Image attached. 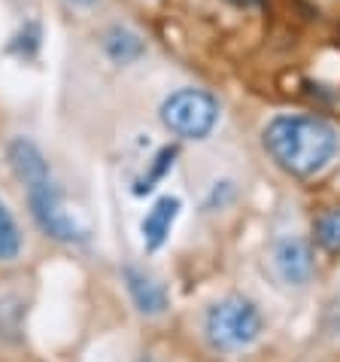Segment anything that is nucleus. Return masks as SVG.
I'll list each match as a JSON object with an SVG mask.
<instances>
[{
  "mask_svg": "<svg viewBox=\"0 0 340 362\" xmlns=\"http://www.w3.org/2000/svg\"><path fill=\"white\" fill-rule=\"evenodd\" d=\"M104 52H107L109 62H116V64H134L146 55V43L140 40V34L131 31V28L116 25L104 34Z\"/></svg>",
  "mask_w": 340,
  "mask_h": 362,
  "instance_id": "obj_8",
  "label": "nucleus"
},
{
  "mask_svg": "<svg viewBox=\"0 0 340 362\" xmlns=\"http://www.w3.org/2000/svg\"><path fill=\"white\" fill-rule=\"evenodd\" d=\"M179 210H183V201L176 195H162L155 201L152 207H149V214L143 216V223H140V235H143V247L149 253H155V250L164 247V240L170 235V228H174Z\"/></svg>",
  "mask_w": 340,
  "mask_h": 362,
  "instance_id": "obj_7",
  "label": "nucleus"
},
{
  "mask_svg": "<svg viewBox=\"0 0 340 362\" xmlns=\"http://www.w3.org/2000/svg\"><path fill=\"white\" fill-rule=\"evenodd\" d=\"M231 4H237V6H255V4H262V0H231Z\"/></svg>",
  "mask_w": 340,
  "mask_h": 362,
  "instance_id": "obj_12",
  "label": "nucleus"
},
{
  "mask_svg": "<svg viewBox=\"0 0 340 362\" xmlns=\"http://www.w3.org/2000/svg\"><path fill=\"white\" fill-rule=\"evenodd\" d=\"M174 158H176V146H164V149H158L155 158H152V165H149V174H143L134 183V195H146V192H152V189L162 183L164 174L170 168H174Z\"/></svg>",
  "mask_w": 340,
  "mask_h": 362,
  "instance_id": "obj_11",
  "label": "nucleus"
},
{
  "mask_svg": "<svg viewBox=\"0 0 340 362\" xmlns=\"http://www.w3.org/2000/svg\"><path fill=\"white\" fill-rule=\"evenodd\" d=\"M207 341L216 350H243L253 347L265 332V317L253 298L228 296L216 301L204 317Z\"/></svg>",
  "mask_w": 340,
  "mask_h": 362,
  "instance_id": "obj_3",
  "label": "nucleus"
},
{
  "mask_svg": "<svg viewBox=\"0 0 340 362\" xmlns=\"http://www.w3.org/2000/svg\"><path fill=\"white\" fill-rule=\"evenodd\" d=\"M274 271H277V277L289 286H307L310 280H313V271H316L313 244H310L307 238H298V235H289L283 240H277Z\"/></svg>",
  "mask_w": 340,
  "mask_h": 362,
  "instance_id": "obj_5",
  "label": "nucleus"
},
{
  "mask_svg": "<svg viewBox=\"0 0 340 362\" xmlns=\"http://www.w3.org/2000/svg\"><path fill=\"white\" fill-rule=\"evenodd\" d=\"M9 165H13L16 177L25 183L28 192V207H31L34 223L40 226L43 235L61 244H85L88 240V228L79 223L76 214H70L61 189L55 186L52 170H49L46 156L40 153V146L28 137H16L9 144Z\"/></svg>",
  "mask_w": 340,
  "mask_h": 362,
  "instance_id": "obj_1",
  "label": "nucleus"
},
{
  "mask_svg": "<svg viewBox=\"0 0 340 362\" xmlns=\"http://www.w3.org/2000/svg\"><path fill=\"white\" fill-rule=\"evenodd\" d=\"M122 280H125V289H128V296H131L134 308L143 317H162L170 308L167 289L155 274H149V271L137 268V265H125Z\"/></svg>",
  "mask_w": 340,
  "mask_h": 362,
  "instance_id": "obj_6",
  "label": "nucleus"
},
{
  "mask_svg": "<svg viewBox=\"0 0 340 362\" xmlns=\"http://www.w3.org/2000/svg\"><path fill=\"white\" fill-rule=\"evenodd\" d=\"M18 253H22V231L6 201L0 198V262H16Z\"/></svg>",
  "mask_w": 340,
  "mask_h": 362,
  "instance_id": "obj_10",
  "label": "nucleus"
},
{
  "mask_svg": "<svg viewBox=\"0 0 340 362\" xmlns=\"http://www.w3.org/2000/svg\"><path fill=\"white\" fill-rule=\"evenodd\" d=\"M70 4H73V6H95L97 0H70Z\"/></svg>",
  "mask_w": 340,
  "mask_h": 362,
  "instance_id": "obj_13",
  "label": "nucleus"
},
{
  "mask_svg": "<svg viewBox=\"0 0 340 362\" xmlns=\"http://www.w3.org/2000/svg\"><path fill=\"white\" fill-rule=\"evenodd\" d=\"M262 144L279 170L289 177H313L334 162L340 137L325 119L316 116H274Z\"/></svg>",
  "mask_w": 340,
  "mask_h": 362,
  "instance_id": "obj_2",
  "label": "nucleus"
},
{
  "mask_svg": "<svg viewBox=\"0 0 340 362\" xmlns=\"http://www.w3.org/2000/svg\"><path fill=\"white\" fill-rule=\"evenodd\" d=\"M313 238H316V244L322 253L340 256V207H328L316 216Z\"/></svg>",
  "mask_w": 340,
  "mask_h": 362,
  "instance_id": "obj_9",
  "label": "nucleus"
},
{
  "mask_svg": "<svg viewBox=\"0 0 340 362\" xmlns=\"http://www.w3.org/2000/svg\"><path fill=\"white\" fill-rule=\"evenodd\" d=\"M162 122L183 140H207L219 125V100L204 88H179L162 104Z\"/></svg>",
  "mask_w": 340,
  "mask_h": 362,
  "instance_id": "obj_4",
  "label": "nucleus"
}]
</instances>
